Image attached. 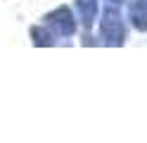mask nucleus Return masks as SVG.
<instances>
[{
    "instance_id": "1",
    "label": "nucleus",
    "mask_w": 147,
    "mask_h": 143,
    "mask_svg": "<svg viewBox=\"0 0 147 143\" xmlns=\"http://www.w3.org/2000/svg\"><path fill=\"white\" fill-rule=\"evenodd\" d=\"M100 34H102L107 45H114V48L116 45H123V41H126V26H123L121 14H119L114 7L105 10L102 22H100Z\"/></svg>"
},
{
    "instance_id": "2",
    "label": "nucleus",
    "mask_w": 147,
    "mask_h": 143,
    "mask_svg": "<svg viewBox=\"0 0 147 143\" xmlns=\"http://www.w3.org/2000/svg\"><path fill=\"white\" fill-rule=\"evenodd\" d=\"M45 26L50 29L55 36H71L76 31V22H74V14L71 10L67 7H57L45 17Z\"/></svg>"
},
{
    "instance_id": "3",
    "label": "nucleus",
    "mask_w": 147,
    "mask_h": 143,
    "mask_svg": "<svg viewBox=\"0 0 147 143\" xmlns=\"http://www.w3.org/2000/svg\"><path fill=\"white\" fill-rule=\"evenodd\" d=\"M128 17H131V22L138 31H147V0H135L131 5Z\"/></svg>"
},
{
    "instance_id": "4",
    "label": "nucleus",
    "mask_w": 147,
    "mask_h": 143,
    "mask_svg": "<svg viewBox=\"0 0 147 143\" xmlns=\"http://www.w3.org/2000/svg\"><path fill=\"white\" fill-rule=\"evenodd\" d=\"M76 10H78V19L88 29L97 17V0H76Z\"/></svg>"
},
{
    "instance_id": "5",
    "label": "nucleus",
    "mask_w": 147,
    "mask_h": 143,
    "mask_svg": "<svg viewBox=\"0 0 147 143\" xmlns=\"http://www.w3.org/2000/svg\"><path fill=\"white\" fill-rule=\"evenodd\" d=\"M31 36H33V43L36 45H52V31L48 26H33L31 29Z\"/></svg>"
},
{
    "instance_id": "6",
    "label": "nucleus",
    "mask_w": 147,
    "mask_h": 143,
    "mask_svg": "<svg viewBox=\"0 0 147 143\" xmlns=\"http://www.w3.org/2000/svg\"><path fill=\"white\" fill-rule=\"evenodd\" d=\"M109 3H114V5H119V3H123V0H109Z\"/></svg>"
}]
</instances>
